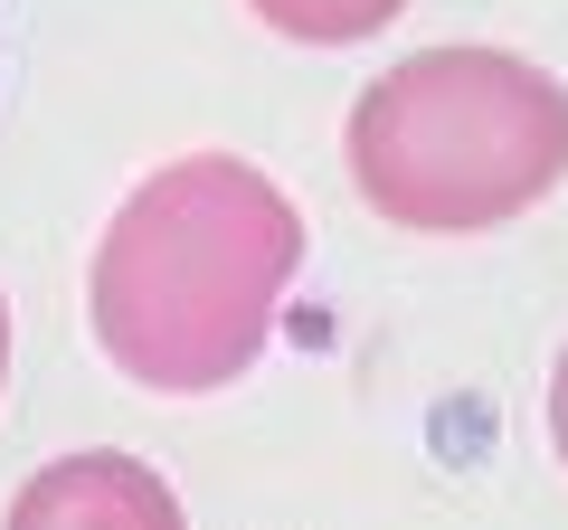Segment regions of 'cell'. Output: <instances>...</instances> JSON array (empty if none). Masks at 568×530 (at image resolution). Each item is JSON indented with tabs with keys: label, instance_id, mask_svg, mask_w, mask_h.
Here are the masks:
<instances>
[{
	"label": "cell",
	"instance_id": "6da1fadb",
	"mask_svg": "<svg viewBox=\"0 0 568 530\" xmlns=\"http://www.w3.org/2000/svg\"><path fill=\"white\" fill-rule=\"evenodd\" d=\"M294 265H304L294 200L227 152H190L114 208L85 275V313L133 388L209 398L246 379V360L265 350Z\"/></svg>",
	"mask_w": 568,
	"mask_h": 530
},
{
	"label": "cell",
	"instance_id": "7a4b0ae2",
	"mask_svg": "<svg viewBox=\"0 0 568 530\" xmlns=\"http://www.w3.org/2000/svg\"><path fill=\"white\" fill-rule=\"evenodd\" d=\"M342 152L388 227L474 237L559 190L568 85L511 48H426L361 85Z\"/></svg>",
	"mask_w": 568,
	"mask_h": 530
},
{
	"label": "cell",
	"instance_id": "3957f363",
	"mask_svg": "<svg viewBox=\"0 0 568 530\" xmlns=\"http://www.w3.org/2000/svg\"><path fill=\"white\" fill-rule=\"evenodd\" d=\"M152 521L171 530L181 521V502H171V483H152L142 465H123V455H67V465H48L39 483L10 502V521Z\"/></svg>",
	"mask_w": 568,
	"mask_h": 530
},
{
	"label": "cell",
	"instance_id": "277c9868",
	"mask_svg": "<svg viewBox=\"0 0 568 530\" xmlns=\"http://www.w3.org/2000/svg\"><path fill=\"white\" fill-rule=\"evenodd\" d=\"M246 10L265 29H284V39H304V48H351L369 29H388L407 0H246Z\"/></svg>",
	"mask_w": 568,
	"mask_h": 530
},
{
	"label": "cell",
	"instance_id": "5b68a950",
	"mask_svg": "<svg viewBox=\"0 0 568 530\" xmlns=\"http://www.w3.org/2000/svg\"><path fill=\"white\" fill-rule=\"evenodd\" d=\"M549 446H559V465H568V350H559V379H549Z\"/></svg>",
	"mask_w": 568,
	"mask_h": 530
},
{
	"label": "cell",
	"instance_id": "8992f818",
	"mask_svg": "<svg viewBox=\"0 0 568 530\" xmlns=\"http://www.w3.org/2000/svg\"><path fill=\"white\" fill-rule=\"evenodd\" d=\"M0 379H10V304H0Z\"/></svg>",
	"mask_w": 568,
	"mask_h": 530
}]
</instances>
